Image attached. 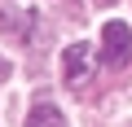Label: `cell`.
<instances>
[{
	"instance_id": "cell-1",
	"label": "cell",
	"mask_w": 132,
	"mask_h": 127,
	"mask_svg": "<svg viewBox=\"0 0 132 127\" xmlns=\"http://www.w3.org/2000/svg\"><path fill=\"white\" fill-rule=\"evenodd\" d=\"M101 61L114 66V70L132 61V31H128V22H106L101 26Z\"/></svg>"
},
{
	"instance_id": "cell-5",
	"label": "cell",
	"mask_w": 132,
	"mask_h": 127,
	"mask_svg": "<svg viewBox=\"0 0 132 127\" xmlns=\"http://www.w3.org/2000/svg\"><path fill=\"white\" fill-rule=\"evenodd\" d=\"M0 79H9V61L5 57H0Z\"/></svg>"
},
{
	"instance_id": "cell-6",
	"label": "cell",
	"mask_w": 132,
	"mask_h": 127,
	"mask_svg": "<svg viewBox=\"0 0 132 127\" xmlns=\"http://www.w3.org/2000/svg\"><path fill=\"white\" fill-rule=\"evenodd\" d=\"M97 5H101V9H110V5H114V0H97Z\"/></svg>"
},
{
	"instance_id": "cell-4",
	"label": "cell",
	"mask_w": 132,
	"mask_h": 127,
	"mask_svg": "<svg viewBox=\"0 0 132 127\" xmlns=\"http://www.w3.org/2000/svg\"><path fill=\"white\" fill-rule=\"evenodd\" d=\"M0 22H5L18 40H27L31 31H35V22H31V13H18V9H5V13H0Z\"/></svg>"
},
{
	"instance_id": "cell-3",
	"label": "cell",
	"mask_w": 132,
	"mask_h": 127,
	"mask_svg": "<svg viewBox=\"0 0 132 127\" xmlns=\"http://www.w3.org/2000/svg\"><path fill=\"white\" fill-rule=\"evenodd\" d=\"M27 127H62V110H57L53 101H40V105L31 110V118H27Z\"/></svg>"
},
{
	"instance_id": "cell-2",
	"label": "cell",
	"mask_w": 132,
	"mask_h": 127,
	"mask_svg": "<svg viewBox=\"0 0 132 127\" xmlns=\"http://www.w3.org/2000/svg\"><path fill=\"white\" fill-rule=\"evenodd\" d=\"M93 70H97L93 44H71V48L62 53V75H66V83H71V88H84V83L93 79Z\"/></svg>"
}]
</instances>
